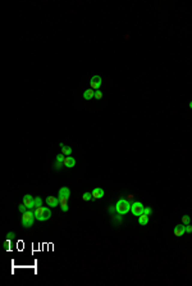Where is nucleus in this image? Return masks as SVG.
<instances>
[{"mask_svg": "<svg viewBox=\"0 0 192 286\" xmlns=\"http://www.w3.org/2000/svg\"><path fill=\"white\" fill-rule=\"evenodd\" d=\"M69 195H70V190L69 187L63 186L59 190V205L62 208L63 212H68V200H69Z\"/></svg>", "mask_w": 192, "mask_h": 286, "instance_id": "1", "label": "nucleus"}, {"mask_svg": "<svg viewBox=\"0 0 192 286\" xmlns=\"http://www.w3.org/2000/svg\"><path fill=\"white\" fill-rule=\"evenodd\" d=\"M129 209H131V203H129V200H127V199H119L117 204H115V212L118 214H121V216L127 214L129 212Z\"/></svg>", "mask_w": 192, "mask_h": 286, "instance_id": "2", "label": "nucleus"}, {"mask_svg": "<svg viewBox=\"0 0 192 286\" xmlns=\"http://www.w3.org/2000/svg\"><path fill=\"white\" fill-rule=\"evenodd\" d=\"M33 212H35V217L38 221H46L51 217V211L47 207H37Z\"/></svg>", "mask_w": 192, "mask_h": 286, "instance_id": "3", "label": "nucleus"}, {"mask_svg": "<svg viewBox=\"0 0 192 286\" xmlns=\"http://www.w3.org/2000/svg\"><path fill=\"white\" fill-rule=\"evenodd\" d=\"M35 212L28 211L26 213H22V226L25 228H30L33 225V221H35Z\"/></svg>", "mask_w": 192, "mask_h": 286, "instance_id": "4", "label": "nucleus"}, {"mask_svg": "<svg viewBox=\"0 0 192 286\" xmlns=\"http://www.w3.org/2000/svg\"><path fill=\"white\" fill-rule=\"evenodd\" d=\"M143 209H145V205L140 202H134V203L131 204V212H132L133 216L140 217L141 214H143Z\"/></svg>", "mask_w": 192, "mask_h": 286, "instance_id": "5", "label": "nucleus"}, {"mask_svg": "<svg viewBox=\"0 0 192 286\" xmlns=\"http://www.w3.org/2000/svg\"><path fill=\"white\" fill-rule=\"evenodd\" d=\"M101 84H103V80H101V77H100L99 75L92 76L91 80H90V86H91V89H92V90H100Z\"/></svg>", "mask_w": 192, "mask_h": 286, "instance_id": "6", "label": "nucleus"}, {"mask_svg": "<svg viewBox=\"0 0 192 286\" xmlns=\"http://www.w3.org/2000/svg\"><path fill=\"white\" fill-rule=\"evenodd\" d=\"M23 204H25L28 209L35 208V198H32L30 194L25 195V196H23Z\"/></svg>", "mask_w": 192, "mask_h": 286, "instance_id": "7", "label": "nucleus"}, {"mask_svg": "<svg viewBox=\"0 0 192 286\" xmlns=\"http://www.w3.org/2000/svg\"><path fill=\"white\" fill-rule=\"evenodd\" d=\"M173 233H174V236H177V237L183 236L184 233H186V225H183V223H179V225H177V226L174 227V230H173Z\"/></svg>", "mask_w": 192, "mask_h": 286, "instance_id": "8", "label": "nucleus"}, {"mask_svg": "<svg viewBox=\"0 0 192 286\" xmlns=\"http://www.w3.org/2000/svg\"><path fill=\"white\" fill-rule=\"evenodd\" d=\"M46 204L50 208H55V207L59 205V198H56V196H47L46 198Z\"/></svg>", "mask_w": 192, "mask_h": 286, "instance_id": "9", "label": "nucleus"}, {"mask_svg": "<svg viewBox=\"0 0 192 286\" xmlns=\"http://www.w3.org/2000/svg\"><path fill=\"white\" fill-rule=\"evenodd\" d=\"M64 159H65V155L64 154H58L56 158H55V168L56 169H60L62 167L64 166Z\"/></svg>", "mask_w": 192, "mask_h": 286, "instance_id": "10", "label": "nucleus"}, {"mask_svg": "<svg viewBox=\"0 0 192 286\" xmlns=\"http://www.w3.org/2000/svg\"><path fill=\"white\" fill-rule=\"evenodd\" d=\"M91 194H92V199H101L104 198V190L101 187H95L92 191H91Z\"/></svg>", "mask_w": 192, "mask_h": 286, "instance_id": "11", "label": "nucleus"}, {"mask_svg": "<svg viewBox=\"0 0 192 286\" xmlns=\"http://www.w3.org/2000/svg\"><path fill=\"white\" fill-rule=\"evenodd\" d=\"M76 166V159L73 158V157H65V159H64V167H67V168H73V167Z\"/></svg>", "mask_w": 192, "mask_h": 286, "instance_id": "12", "label": "nucleus"}, {"mask_svg": "<svg viewBox=\"0 0 192 286\" xmlns=\"http://www.w3.org/2000/svg\"><path fill=\"white\" fill-rule=\"evenodd\" d=\"M59 146H60V149H62V154H64L65 157H69V155L72 154V148H70V146H67L65 144H63V142H60Z\"/></svg>", "mask_w": 192, "mask_h": 286, "instance_id": "13", "label": "nucleus"}, {"mask_svg": "<svg viewBox=\"0 0 192 286\" xmlns=\"http://www.w3.org/2000/svg\"><path fill=\"white\" fill-rule=\"evenodd\" d=\"M92 98H95V90L92 89H87L83 91V99L85 100H91Z\"/></svg>", "mask_w": 192, "mask_h": 286, "instance_id": "14", "label": "nucleus"}, {"mask_svg": "<svg viewBox=\"0 0 192 286\" xmlns=\"http://www.w3.org/2000/svg\"><path fill=\"white\" fill-rule=\"evenodd\" d=\"M138 223H140L141 226H145L148 223V216H146V214H141L140 217H138Z\"/></svg>", "mask_w": 192, "mask_h": 286, "instance_id": "15", "label": "nucleus"}, {"mask_svg": "<svg viewBox=\"0 0 192 286\" xmlns=\"http://www.w3.org/2000/svg\"><path fill=\"white\" fill-rule=\"evenodd\" d=\"M182 223H183V225H190V223H191V218H190V216L184 214V216L182 217Z\"/></svg>", "mask_w": 192, "mask_h": 286, "instance_id": "16", "label": "nucleus"}, {"mask_svg": "<svg viewBox=\"0 0 192 286\" xmlns=\"http://www.w3.org/2000/svg\"><path fill=\"white\" fill-rule=\"evenodd\" d=\"M82 199L85 200V202H88V200H91V199H92V194H91V193H83V195H82Z\"/></svg>", "mask_w": 192, "mask_h": 286, "instance_id": "17", "label": "nucleus"}, {"mask_svg": "<svg viewBox=\"0 0 192 286\" xmlns=\"http://www.w3.org/2000/svg\"><path fill=\"white\" fill-rule=\"evenodd\" d=\"M41 205H42V199H41L40 196L35 198V208H37V207H41Z\"/></svg>", "mask_w": 192, "mask_h": 286, "instance_id": "18", "label": "nucleus"}, {"mask_svg": "<svg viewBox=\"0 0 192 286\" xmlns=\"http://www.w3.org/2000/svg\"><path fill=\"white\" fill-rule=\"evenodd\" d=\"M18 209H19V212H21V213H26V212L28 211V208H27V207H26V205H25V204H23V203H22L21 205L18 207Z\"/></svg>", "mask_w": 192, "mask_h": 286, "instance_id": "19", "label": "nucleus"}, {"mask_svg": "<svg viewBox=\"0 0 192 286\" xmlns=\"http://www.w3.org/2000/svg\"><path fill=\"white\" fill-rule=\"evenodd\" d=\"M103 98V93L100 91V90H95V99H98V100H100Z\"/></svg>", "mask_w": 192, "mask_h": 286, "instance_id": "20", "label": "nucleus"}, {"mask_svg": "<svg viewBox=\"0 0 192 286\" xmlns=\"http://www.w3.org/2000/svg\"><path fill=\"white\" fill-rule=\"evenodd\" d=\"M152 213V209L150 207H145V209H143V214H146V216H150V214Z\"/></svg>", "mask_w": 192, "mask_h": 286, "instance_id": "21", "label": "nucleus"}, {"mask_svg": "<svg viewBox=\"0 0 192 286\" xmlns=\"http://www.w3.org/2000/svg\"><path fill=\"white\" fill-rule=\"evenodd\" d=\"M9 244H10V240H9V239H7L5 241H4L3 246H4V250H5V251H8V249H9Z\"/></svg>", "mask_w": 192, "mask_h": 286, "instance_id": "22", "label": "nucleus"}, {"mask_svg": "<svg viewBox=\"0 0 192 286\" xmlns=\"http://www.w3.org/2000/svg\"><path fill=\"white\" fill-rule=\"evenodd\" d=\"M14 236H16V233H14L13 231L7 233V239H9V240H13V239H14Z\"/></svg>", "mask_w": 192, "mask_h": 286, "instance_id": "23", "label": "nucleus"}, {"mask_svg": "<svg viewBox=\"0 0 192 286\" xmlns=\"http://www.w3.org/2000/svg\"><path fill=\"white\" fill-rule=\"evenodd\" d=\"M186 232H187V233H192V226H191V223H190V225H186Z\"/></svg>", "mask_w": 192, "mask_h": 286, "instance_id": "24", "label": "nucleus"}, {"mask_svg": "<svg viewBox=\"0 0 192 286\" xmlns=\"http://www.w3.org/2000/svg\"><path fill=\"white\" fill-rule=\"evenodd\" d=\"M132 199H133V195H131V194L127 195V200H132Z\"/></svg>", "mask_w": 192, "mask_h": 286, "instance_id": "25", "label": "nucleus"}, {"mask_svg": "<svg viewBox=\"0 0 192 286\" xmlns=\"http://www.w3.org/2000/svg\"><path fill=\"white\" fill-rule=\"evenodd\" d=\"M190 108H191V109H192V102H191V103H190Z\"/></svg>", "mask_w": 192, "mask_h": 286, "instance_id": "26", "label": "nucleus"}]
</instances>
